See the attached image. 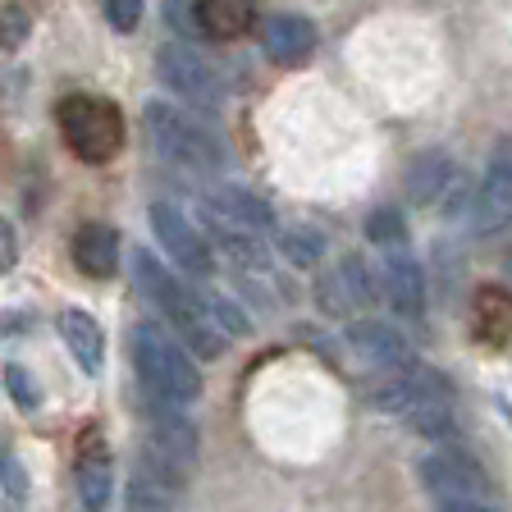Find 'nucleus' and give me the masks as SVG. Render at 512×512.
Listing matches in <instances>:
<instances>
[{
    "mask_svg": "<svg viewBox=\"0 0 512 512\" xmlns=\"http://www.w3.org/2000/svg\"><path fill=\"white\" fill-rule=\"evenodd\" d=\"M142 124H147V138L165 165H174V170H183V174H197V179H224V170H229V147H224L220 133H215L211 124H202L192 110L174 106V101H147Z\"/></svg>",
    "mask_w": 512,
    "mask_h": 512,
    "instance_id": "1",
    "label": "nucleus"
},
{
    "mask_svg": "<svg viewBox=\"0 0 512 512\" xmlns=\"http://www.w3.org/2000/svg\"><path fill=\"white\" fill-rule=\"evenodd\" d=\"M133 279H138L142 298L170 320V330L183 339V348L197 352V357H220L229 339L206 320L202 302H197V288L179 284V275L156 252H133Z\"/></svg>",
    "mask_w": 512,
    "mask_h": 512,
    "instance_id": "2",
    "label": "nucleus"
},
{
    "mask_svg": "<svg viewBox=\"0 0 512 512\" xmlns=\"http://www.w3.org/2000/svg\"><path fill=\"white\" fill-rule=\"evenodd\" d=\"M128 348H133V371H138V380H142L147 394L165 398V403H179V407H188V403L202 398V371H197V362H192V352L183 348L165 325H156V320H138Z\"/></svg>",
    "mask_w": 512,
    "mask_h": 512,
    "instance_id": "3",
    "label": "nucleus"
},
{
    "mask_svg": "<svg viewBox=\"0 0 512 512\" xmlns=\"http://www.w3.org/2000/svg\"><path fill=\"white\" fill-rule=\"evenodd\" d=\"M55 119H60V133L69 142V151L83 165H110L124 151V115L106 96H87V92L64 96Z\"/></svg>",
    "mask_w": 512,
    "mask_h": 512,
    "instance_id": "4",
    "label": "nucleus"
},
{
    "mask_svg": "<svg viewBox=\"0 0 512 512\" xmlns=\"http://www.w3.org/2000/svg\"><path fill=\"white\" fill-rule=\"evenodd\" d=\"M156 74L179 101L197 110H220L224 106V74L206 60L202 51H192L188 42H170L156 51Z\"/></svg>",
    "mask_w": 512,
    "mask_h": 512,
    "instance_id": "5",
    "label": "nucleus"
},
{
    "mask_svg": "<svg viewBox=\"0 0 512 512\" xmlns=\"http://www.w3.org/2000/svg\"><path fill=\"white\" fill-rule=\"evenodd\" d=\"M421 485H426V494L435 499V508L467 503V499H490L494 494V480L485 476V467L453 444H439L435 453L421 458Z\"/></svg>",
    "mask_w": 512,
    "mask_h": 512,
    "instance_id": "6",
    "label": "nucleus"
},
{
    "mask_svg": "<svg viewBox=\"0 0 512 512\" xmlns=\"http://www.w3.org/2000/svg\"><path fill=\"white\" fill-rule=\"evenodd\" d=\"M467 224L476 238H490L512 224V138H499L490 147L485 174L467 202Z\"/></svg>",
    "mask_w": 512,
    "mask_h": 512,
    "instance_id": "7",
    "label": "nucleus"
},
{
    "mask_svg": "<svg viewBox=\"0 0 512 512\" xmlns=\"http://www.w3.org/2000/svg\"><path fill=\"white\" fill-rule=\"evenodd\" d=\"M147 215H151V234H156V243L165 247V252H170L174 266L188 270L192 279H211V275H215V252H211V243H206V234L188 220V215L179 211V206L151 202Z\"/></svg>",
    "mask_w": 512,
    "mask_h": 512,
    "instance_id": "8",
    "label": "nucleus"
},
{
    "mask_svg": "<svg viewBox=\"0 0 512 512\" xmlns=\"http://www.w3.org/2000/svg\"><path fill=\"white\" fill-rule=\"evenodd\" d=\"M142 416H147V448L151 453H160L165 462L192 471V462H197V426L183 416V407L147 394L142 398Z\"/></svg>",
    "mask_w": 512,
    "mask_h": 512,
    "instance_id": "9",
    "label": "nucleus"
},
{
    "mask_svg": "<svg viewBox=\"0 0 512 512\" xmlns=\"http://www.w3.org/2000/svg\"><path fill=\"white\" fill-rule=\"evenodd\" d=\"M380 298H389V307L407 320H421L426 316V298H430V284H426V270L416 261L407 247H384V266H380Z\"/></svg>",
    "mask_w": 512,
    "mask_h": 512,
    "instance_id": "10",
    "label": "nucleus"
},
{
    "mask_svg": "<svg viewBox=\"0 0 512 512\" xmlns=\"http://www.w3.org/2000/svg\"><path fill=\"white\" fill-rule=\"evenodd\" d=\"M78 499H83V512H106L110 494H115V462H110V444L101 435V426H87L78 435Z\"/></svg>",
    "mask_w": 512,
    "mask_h": 512,
    "instance_id": "11",
    "label": "nucleus"
},
{
    "mask_svg": "<svg viewBox=\"0 0 512 512\" xmlns=\"http://www.w3.org/2000/svg\"><path fill=\"white\" fill-rule=\"evenodd\" d=\"M348 348L362 362L380 366V371H403V366L416 362V348L389 320H357V325H348Z\"/></svg>",
    "mask_w": 512,
    "mask_h": 512,
    "instance_id": "12",
    "label": "nucleus"
},
{
    "mask_svg": "<svg viewBox=\"0 0 512 512\" xmlns=\"http://www.w3.org/2000/svg\"><path fill=\"white\" fill-rule=\"evenodd\" d=\"M202 215L238 224V229H252V234H270V229H275L270 202H261V197L247 188H234V183H211V188L202 192Z\"/></svg>",
    "mask_w": 512,
    "mask_h": 512,
    "instance_id": "13",
    "label": "nucleus"
},
{
    "mask_svg": "<svg viewBox=\"0 0 512 512\" xmlns=\"http://www.w3.org/2000/svg\"><path fill=\"white\" fill-rule=\"evenodd\" d=\"M471 334L485 348H508L512 343V288L480 284L471 293Z\"/></svg>",
    "mask_w": 512,
    "mask_h": 512,
    "instance_id": "14",
    "label": "nucleus"
},
{
    "mask_svg": "<svg viewBox=\"0 0 512 512\" xmlns=\"http://www.w3.org/2000/svg\"><path fill=\"white\" fill-rule=\"evenodd\" d=\"M261 46L275 64H307L316 51V23L307 14H270L266 32H261Z\"/></svg>",
    "mask_w": 512,
    "mask_h": 512,
    "instance_id": "15",
    "label": "nucleus"
},
{
    "mask_svg": "<svg viewBox=\"0 0 512 512\" xmlns=\"http://www.w3.org/2000/svg\"><path fill=\"white\" fill-rule=\"evenodd\" d=\"M60 339H64V348L74 352L78 371L101 375V366H106V330L96 325L92 311H83V307L60 311Z\"/></svg>",
    "mask_w": 512,
    "mask_h": 512,
    "instance_id": "16",
    "label": "nucleus"
},
{
    "mask_svg": "<svg viewBox=\"0 0 512 512\" xmlns=\"http://www.w3.org/2000/svg\"><path fill=\"white\" fill-rule=\"evenodd\" d=\"M74 266L83 270L87 279H110L119 270V234L110 229V224H83L74 234Z\"/></svg>",
    "mask_w": 512,
    "mask_h": 512,
    "instance_id": "17",
    "label": "nucleus"
},
{
    "mask_svg": "<svg viewBox=\"0 0 512 512\" xmlns=\"http://www.w3.org/2000/svg\"><path fill=\"white\" fill-rule=\"evenodd\" d=\"M206 243H211V252L229 256L238 270H266L270 266L266 243H261V234H252V229H238V224H224V220H211V215H206Z\"/></svg>",
    "mask_w": 512,
    "mask_h": 512,
    "instance_id": "18",
    "label": "nucleus"
},
{
    "mask_svg": "<svg viewBox=\"0 0 512 512\" xmlns=\"http://www.w3.org/2000/svg\"><path fill=\"white\" fill-rule=\"evenodd\" d=\"M453 183H458L453 160H448L444 151H426V156H416L412 170H407V197H412V206H435L453 192Z\"/></svg>",
    "mask_w": 512,
    "mask_h": 512,
    "instance_id": "19",
    "label": "nucleus"
},
{
    "mask_svg": "<svg viewBox=\"0 0 512 512\" xmlns=\"http://www.w3.org/2000/svg\"><path fill=\"white\" fill-rule=\"evenodd\" d=\"M197 19H202V37L215 42H234L252 28L256 0H197Z\"/></svg>",
    "mask_w": 512,
    "mask_h": 512,
    "instance_id": "20",
    "label": "nucleus"
},
{
    "mask_svg": "<svg viewBox=\"0 0 512 512\" xmlns=\"http://www.w3.org/2000/svg\"><path fill=\"white\" fill-rule=\"evenodd\" d=\"M339 288H343V298H348V307L357 311V307H375L380 302V279H375V270L366 266L357 252H348L339 261Z\"/></svg>",
    "mask_w": 512,
    "mask_h": 512,
    "instance_id": "21",
    "label": "nucleus"
},
{
    "mask_svg": "<svg viewBox=\"0 0 512 512\" xmlns=\"http://www.w3.org/2000/svg\"><path fill=\"white\" fill-rule=\"evenodd\" d=\"M275 247L284 252V261H293L302 270H311L325 256V238L307 224H275Z\"/></svg>",
    "mask_w": 512,
    "mask_h": 512,
    "instance_id": "22",
    "label": "nucleus"
},
{
    "mask_svg": "<svg viewBox=\"0 0 512 512\" xmlns=\"http://www.w3.org/2000/svg\"><path fill=\"white\" fill-rule=\"evenodd\" d=\"M197 302H202L206 320H211V325L224 334V339H247V334H252V320H247V311L238 307V302H229L224 293L197 288Z\"/></svg>",
    "mask_w": 512,
    "mask_h": 512,
    "instance_id": "23",
    "label": "nucleus"
},
{
    "mask_svg": "<svg viewBox=\"0 0 512 512\" xmlns=\"http://www.w3.org/2000/svg\"><path fill=\"white\" fill-rule=\"evenodd\" d=\"M366 238H371L375 247H407V220L394 206H380V211H371V220H366Z\"/></svg>",
    "mask_w": 512,
    "mask_h": 512,
    "instance_id": "24",
    "label": "nucleus"
},
{
    "mask_svg": "<svg viewBox=\"0 0 512 512\" xmlns=\"http://www.w3.org/2000/svg\"><path fill=\"white\" fill-rule=\"evenodd\" d=\"M0 490L10 494L14 503L28 499V471H23L19 453H14V448L5 444V439H0Z\"/></svg>",
    "mask_w": 512,
    "mask_h": 512,
    "instance_id": "25",
    "label": "nucleus"
},
{
    "mask_svg": "<svg viewBox=\"0 0 512 512\" xmlns=\"http://www.w3.org/2000/svg\"><path fill=\"white\" fill-rule=\"evenodd\" d=\"M28 28H32V19L23 5H5V10H0V46H5V51H19V46L28 42Z\"/></svg>",
    "mask_w": 512,
    "mask_h": 512,
    "instance_id": "26",
    "label": "nucleus"
},
{
    "mask_svg": "<svg viewBox=\"0 0 512 512\" xmlns=\"http://www.w3.org/2000/svg\"><path fill=\"white\" fill-rule=\"evenodd\" d=\"M165 19H170V28L183 32V37H202V19H197V5H192V0H165Z\"/></svg>",
    "mask_w": 512,
    "mask_h": 512,
    "instance_id": "27",
    "label": "nucleus"
},
{
    "mask_svg": "<svg viewBox=\"0 0 512 512\" xmlns=\"http://www.w3.org/2000/svg\"><path fill=\"white\" fill-rule=\"evenodd\" d=\"M5 384H10L14 403H19L23 412H32V407L42 403V394H37V384H32V375L23 371V366H10V371H5Z\"/></svg>",
    "mask_w": 512,
    "mask_h": 512,
    "instance_id": "28",
    "label": "nucleus"
},
{
    "mask_svg": "<svg viewBox=\"0 0 512 512\" xmlns=\"http://www.w3.org/2000/svg\"><path fill=\"white\" fill-rule=\"evenodd\" d=\"M106 19L115 32H133L142 23V0H106Z\"/></svg>",
    "mask_w": 512,
    "mask_h": 512,
    "instance_id": "29",
    "label": "nucleus"
},
{
    "mask_svg": "<svg viewBox=\"0 0 512 512\" xmlns=\"http://www.w3.org/2000/svg\"><path fill=\"white\" fill-rule=\"evenodd\" d=\"M19 266V234H14V224L0 215V275H10Z\"/></svg>",
    "mask_w": 512,
    "mask_h": 512,
    "instance_id": "30",
    "label": "nucleus"
},
{
    "mask_svg": "<svg viewBox=\"0 0 512 512\" xmlns=\"http://www.w3.org/2000/svg\"><path fill=\"white\" fill-rule=\"evenodd\" d=\"M439 512H503V508H494L490 499H467V503H448V508H439Z\"/></svg>",
    "mask_w": 512,
    "mask_h": 512,
    "instance_id": "31",
    "label": "nucleus"
},
{
    "mask_svg": "<svg viewBox=\"0 0 512 512\" xmlns=\"http://www.w3.org/2000/svg\"><path fill=\"white\" fill-rule=\"evenodd\" d=\"M503 407V416H508V421H512V403H499Z\"/></svg>",
    "mask_w": 512,
    "mask_h": 512,
    "instance_id": "32",
    "label": "nucleus"
}]
</instances>
